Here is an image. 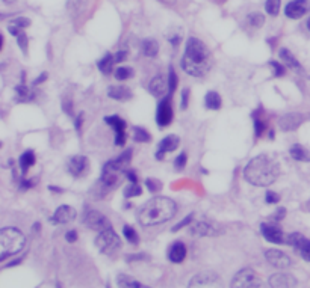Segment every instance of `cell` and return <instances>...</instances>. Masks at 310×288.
Listing matches in <instances>:
<instances>
[{"mask_svg":"<svg viewBox=\"0 0 310 288\" xmlns=\"http://www.w3.org/2000/svg\"><path fill=\"white\" fill-rule=\"evenodd\" d=\"M232 287L235 288H253V287H262V282L259 281L257 273L251 269H244L236 273V276L232 281Z\"/></svg>","mask_w":310,"mask_h":288,"instance_id":"cell-6","label":"cell"},{"mask_svg":"<svg viewBox=\"0 0 310 288\" xmlns=\"http://www.w3.org/2000/svg\"><path fill=\"white\" fill-rule=\"evenodd\" d=\"M118 287H127V288H133V287H136V288H141V287H144V285L139 284L138 281H135V279L130 278V276L120 275V276H118Z\"/></svg>","mask_w":310,"mask_h":288,"instance_id":"cell-34","label":"cell"},{"mask_svg":"<svg viewBox=\"0 0 310 288\" xmlns=\"http://www.w3.org/2000/svg\"><path fill=\"white\" fill-rule=\"evenodd\" d=\"M261 233L264 236L265 240H268L270 243H276V245H286V237L283 234V231L273 225V223H262L261 225Z\"/></svg>","mask_w":310,"mask_h":288,"instance_id":"cell-10","label":"cell"},{"mask_svg":"<svg viewBox=\"0 0 310 288\" xmlns=\"http://www.w3.org/2000/svg\"><path fill=\"white\" fill-rule=\"evenodd\" d=\"M310 11V2L309 0H292L285 8V14L288 18L298 20L304 17Z\"/></svg>","mask_w":310,"mask_h":288,"instance_id":"cell-9","label":"cell"},{"mask_svg":"<svg viewBox=\"0 0 310 288\" xmlns=\"http://www.w3.org/2000/svg\"><path fill=\"white\" fill-rule=\"evenodd\" d=\"M123 234H124V237L127 239V242H129V243H132V245H138L139 237H138L136 231H135V229H133L132 226L126 225V226L123 228Z\"/></svg>","mask_w":310,"mask_h":288,"instance_id":"cell-35","label":"cell"},{"mask_svg":"<svg viewBox=\"0 0 310 288\" xmlns=\"http://www.w3.org/2000/svg\"><path fill=\"white\" fill-rule=\"evenodd\" d=\"M141 48H142V53H144L147 57H154V56L158 54V51H159V45H158V42L154 41V39H151V38L142 41Z\"/></svg>","mask_w":310,"mask_h":288,"instance_id":"cell-28","label":"cell"},{"mask_svg":"<svg viewBox=\"0 0 310 288\" xmlns=\"http://www.w3.org/2000/svg\"><path fill=\"white\" fill-rule=\"evenodd\" d=\"M270 285L274 288H291V287H297V281L294 276L286 275V273H276L270 278Z\"/></svg>","mask_w":310,"mask_h":288,"instance_id":"cell-20","label":"cell"},{"mask_svg":"<svg viewBox=\"0 0 310 288\" xmlns=\"http://www.w3.org/2000/svg\"><path fill=\"white\" fill-rule=\"evenodd\" d=\"M265 9H267V12H268L271 17L279 15V11H280V0H267Z\"/></svg>","mask_w":310,"mask_h":288,"instance_id":"cell-37","label":"cell"},{"mask_svg":"<svg viewBox=\"0 0 310 288\" xmlns=\"http://www.w3.org/2000/svg\"><path fill=\"white\" fill-rule=\"evenodd\" d=\"M265 201H267V204H279L280 196L277 193H274V192H267Z\"/></svg>","mask_w":310,"mask_h":288,"instance_id":"cell-49","label":"cell"},{"mask_svg":"<svg viewBox=\"0 0 310 288\" xmlns=\"http://www.w3.org/2000/svg\"><path fill=\"white\" fill-rule=\"evenodd\" d=\"M26 243V237L17 228H3L0 233V261L18 254Z\"/></svg>","mask_w":310,"mask_h":288,"instance_id":"cell-4","label":"cell"},{"mask_svg":"<svg viewBox=\"0 0 310 288\" xmlns=\"http://www.w3.org/2000/svg\"><path fill=\"white\" fill-rule=\"evenodd\" d=\"M20 263H21V261H20V260H17V261H12V263H9L6 267H12V266H17V264H20Z\"/></svg>","mask_w":310,"mask_h":288,"instance_id":"cell-60","label":"cell"},{"mask_svg":"<svg viewBox=\"0 0 310 288\" xmlns=\"http://www.w3.org/2000/svg\"><path fill=\"white\" fill-rule=\"evenodd\" d=\"M173 120V107H171V100L170 98H164L159 106H158V112H156V121L161 127H167Z\"/></svg>","mask_w":310,"mask_h":288,"instance_id":"cell-13","label":"cell"},{"mask_svg":"<svg viewBox=\"0 0 310 288\" xmlns=\"http://www.w3.org/2000/svg\"><path fill=\"white\" fill-rule=\"evenodd\" d=\"M65 240H67L68 243H74V242L77 240V233L74 231V229H70V231H67V234H65Z\"/></svg>","mask_w":310,"mask_h":288,"instance_id":"cell-50","label":"cell"},{"mask_svg":"<svg viewBox=\"0 0 310 288\" xmlns=\"http://www.w3.org/2000/svg\"><path fill=\"white\" fill-rule=\"evenodd\" d=\"M76 214L77 213H76V210L73 207H70V205H61L55 211L53 217H51V222H55V223H68V222H71V220L76 219Z\"/></svg>","mask_w":310,"mask_h":288,"instance_id":"cell-19","label":"cell"},{"mask_svg":"<svg viewBox=\"0 0 310 288\" xmlns=\"http://www.w3.org/2000/svg\"><path fill=\"white\" fill-rule=\"evenodd\" d=\"M48 190H51V192H58V193H61V192H62V189H59V187H53V186H50V187H48Z\"/></svg>","mask_w":310,"mask_h":288,"instance_id":"cell-59","label":"cell"},{"mask_svg":"<svg viewBox=\"0 0 310 288\" xmlns=\"http://www.w3.org/2000/svg\"><path fill=\"white\" fill-rule=\"evenodd\" d=\"M265 257L268 260V263L277 269H286L292 264L291 258L285 254V252H280L277 249H268L265 252Z\"/></svg>","mask_w":310,"mask_h":288,"instance_id":"cell-14","label":"cell"},{"mask_svg":"<svg viewBox=\"0 0 310 288\" xmlns=\"http://www.w3.org/2000/svg\"><path fill=\"white\" fill-rule=\"evenodd\" d=\"M35 164V154L33 151H24L21 155H20V167H21V172L26 174L29 170V167H32Z\"/></svg>","mask_w":310,"mask_h":288,"instance_id":"cell-29","label":"cell"},{"mask_svg":"<svg viewBox=\"0 0 310 288\" xmlns=\"http://www.w3.org/2000/svg\"><path fill=\"white\" fill-rule=\"evenodd\" d=\"M220 2H221V3H224V2H226V0H220Z\"/></svg>","mask_w":310,"mask_h":288,"instance_id":"cell-62","label":"cell"},{"mask_svg":"<svg viewBox=\"0 0 310 288\" xmlns=\"http://www.w3.org/2000/svg\"><path fill=\"white\" fill-rule=\"evenodd\" d=\"M88 169H89V161L83 155H74L68 160V172L76 178L86 175Z\"/></svg>","mask_w":310,"mask_h":288,"instance_id":"cell-12","label":"cell"},{"mask_svg":"<svg viewBox=\"0 0 310 288\" xmlns=\"http://www.w3.org/2000/svg\"><path fill=\"white\" fill-rule=\"evenodd\" d=\"M301 124H303V117L300 113H288V115H285V117H282L279 121V127L283 132H294Z\"/></svg>","mask_w":310,"mask_h":288,"instance_id":"cell-17","label":"cell"},{"mask_svg":"<svg viewBox=\"0 0 310 288\" xmlns=\"http://www.w3.org/2000/svg\"><path fill=\"white\" fill-rule=\"evenodd\" d=\"M218 276L214 273H201L192 278V281L189 282V287H211V285H217L218 284Z\"/></svg>","mask_w":310,"mask_h":288,"instance_id":"cell-21","label":"cell"},{"mask_svg":"<svg viewBox=\"0 0 310 288\" xmlns=\"http://www.w3.org/2000/svg\"><path fill=\"white\" fill-rule=\"evenodd\" d=\"M270 65L273 67V70H274V76H276V77H282V76H285V67H283L280 62L270 61Z\"/></svg>","mask_w":310,"mask_h":288,"instance_id":"cell-43","label":"cell"},{"mask_svg":"<svg viewBox=\"0 0 310 288\" xmlns=\"http://www.w3.org/2000/svg\"><path fill=\"white\" fill-rule=\"evenodd\" d=\"M17 42H18V45L23 51L27 50V36H26V33L21 32L20 35H17Z\"/></svg>","mask_w":310,"mask_h":288,"instance_id":"cell-47","label":"cell"},{"mask_svg":"<svg viewBox=\"0 0 310 288\" xmlns=\"http://www.w3.org/2000/svg\"><path fill=\"white\" fill-rule=\"evenodd\" d=\"M191 234L200 237H217L221 233L218 231L217 226H214L209 222H197L191 226Z\"/></svg>","mask_w":310,"mask_h":288,"instance_id":"cell-15","label":"cell"},{"mask_svg":"<svg viewBox=\"0 0 310 288\" xmlns=\"http://www.w3.org/2000/svg\"><path fill=\"white\" fill-rule=\"evenodd\" d=\"M285 216H286V208L285 207H279V210L271 216V219L276 220V222H280V220L285 219Z\"/></svg>","mask_w":310,"mask_h":288,"instance_id":"cell-48","label":"cell"},{"mask_svg":"<svg viewBox=\"0 0 310 288\" xmlns=\"http://www.w3.org/2000/svg\"><path fill=\"white\" fill-rule=\"evenodd\" d=\"M62 106H64V110H65V113H68V115H73V104H71L68 100H64Z\"/></svg>","mask_w":310,"mask_h":288,"instance_id":"cell-53","label":"cell"},{"mask_svg":"<svg viewBox=\"0 0 310 288\" xmlns=\"http://www.w3.org/2000/svg\"><path fill=\"white\" fill-rule=\"evenodd\" d=\"M248 23L253 27H262L264 23H265V17L261 12H253V14L248 15Z\"/></svg>","mask_w":310,"mask_h":288,"instance_id":"cell-36","label":"cell"},{"mask_svg":"<svg viewBox=\"0 0 310 288\" xmlns=\"http://www.w3.org/2000/svg\"><path fill=\"white\" fill-rule=\"evenodd\" d=\"M212 67V54L203 41L198 38H189L186 42L185 54L182 59V68L186 74L201 77Z\"/></svg>","mask_w":310,"mask_h":288,"instance_id":"cell-1","label":"cell"},{"mask_svg":"<svg viewBox=\"0 0 310 288\" xmlns=\"http://www.w3.org/2000/svg\"><path fill=\"white\" fill-rule=\"evenodd\" d=\"M280 59H282L291 70L301 71V65H300V62L295 59V56H294L288 48H282V50H280Z\"/></svg>","mask_w":310,"mask_h":288,"instance_id":"cell-25","label":"cell"},{"mask_svg":"<svg viewBox=\"0 0 310 288\" xmlns=\"http://www.w3.org/2000/svg\"><path fill=\"white\" fill-rule=\"evenodd\" d=\"M186 160H188L186 154L182 152V154L176 158V161H174V167H176V169H183V167L186 166Z\"/></svg>","mask_w":310,"mask_h":288,"instance_id":"cell-45","label":"cell"},{"mask_svg":"<svg viewBox=\"0 0 310 288\" xmlns=\"http://www.w3.org/2000/svg\"><path fill=\"white\" fill-rule=\"evenodd\" d=\"M15 94H17V101L20 103H24V101H30L33 98V94L26 88V85H18L15 88Z\"/></svg>","mask_w":310,"mask_h":288,"instance_id":"cell-32","label":"cell"},{"mask_svg":"<svg viewBox=\"0 0 310 288\" xmlns=\"http://www.w3.org/2000/svg\"><path fill=\"white\" fill-rule=\"evenodd\" d=\"M188 103H189V89L185 88V89L182 91V101H180V107H182V110L188 109Z\"/></svg>","mask_w":310,"mask_h":288,"instance_id":"cell-46","label":"cell"},{"mask_svg":"<svg viewBox=\"0 0 310 288\" xmlns=\"http://www.w3.org/2000/svg\"><path fill=\"white\" fill-rule=\"evenodd\" d=\"M145 187L148 189V192L156 193V192L162 190V183L159 180H154V178H147L145 180Z\"/></svg>","mask_w":310,"mask_h":288,"instance_id":"cell-40","label":"cell"},{"mask_svg":"<svg viewBox=\"0 0 310 288\" xmlns=\"http://www.w3.org/2000/svg\"><path fill=\"white\" fill-rule=\"evenodd\" d=\"M168 86H170V95L176 91L177 88V74L174 73V68L170 67V73H168Z\"/></svg>","mask_w":310,"mask_h":288,"instance_id":"cell-41","label":"cell"},{"mask_svg":"<svg viewBox=\"0 0 310 288\" xmlns=\"http://www.w3.org/2000/svg\"><path fill=\"white\" fill-rule=\"evenodd\" d=\"M132 135H133V141L135 142H139V144H144V142H150L151 141L150 133L145 129H141V127H133L132 129Z\"/></svg>","mask_w":310,"mask_h":288,"instance_id":"cell-30","label":"cell"},{"mask_svg":"<svg viewBox=\"0 0 310 288\" xmlns=\"http://www.w3.org/2000/svg\"><path fill=\"white\" fill-rule=\"evenodd\" d=\"M126 177L129 178L130 183H138V177H136V174H135L133 170H127L126 172Z\"/></svg>","mask_w":310,"mask_h":288,"instance_id":"cell-54","label":"cell"},{"mask_svg":"<svg viewBox=\"0 0 310 288\" xmlns=\"http://www.w3.org/2000/svg\"><path fill=\"white\" fill-rule=\"evenodd\" d=\"M279 166L267 155H257L254 157L245 167L244 175L245 180L257 187H267L271 186L279 177Z\"/></svg>","mask_w":310,"mask_h":288,"instance_id":"cell-3","label":"cell"},{"mask_svg":"<svg viewBox=\"0 0 310 288\" xmlns=\"http://www.w3.org/2000/svg\"><path fill=\"white\" fill-rule=\"evenodd\" d=\"M82 118H83V115L80 113L79 117L76 118V121H74V126H76V130H77V132H80V127H82Z\"/></svg>","mask_w":310,"mask_h":288,"instance_id":"cell-58","label":"cell"},{"mask_svg":"<svg viewBox=\"0 0 310 288\" xmlns=\"http://www.w3.org/2000/svg\"><path fill=\"white\" fill-rule=\"evenodd\" d=\"M141 193H142V189L138 186V183H130V184L124 189V196H126V198L139 196Z\"/></svg>","mask_w":310,"mask_h":288,"instance_id":"cell-39","label":"cell"},{"mask_svg":"<svg viewBox=\"0 0 310 288\" xmlns=\"http://www.w3.org/2000/svg\"><path fill=\"white\" fill-rule=\"evenodd\" d=\"M307 26H309V30H310V18H309V21H307Z\"/></svg>","mask_w":310,"mask_h":288,"instance_id":"cell-61","label":"cell"},{"mask_svg":"<svg viewBox=\"0 0 310 288\" xmlns=\"http://www.w3.org/2000/svg\"><path fill=\"white\" fill-rule=\"evenodd\" d=\"M30 26V20L29 18H26V17H18V18H15V20H12L9 24H8V32L11 33V35H14V36H17V35H20L26 27H29Z\"/></svg>","mask_w":310,"mask_h":288,"instance_id":"cell-24","label":"cell"},{"mask_svg":"<svg viewBox=\"0 0 310 288\" xmlns=\"http://www.w3.org/2000/svg\"><path fill=\"white\" fill-rule=\"evenodd\" d=\"M105 123L108 126H111L115 132V145L123 146L126 144V123L117 117V115H112V117H106Z\"/></svg>","mask_w":310,"mask_h":288,"instance_id":"cell-11","label":"cell"},{"mask_svg":"<svg viewBox=\"0 0 310 288\" xmlns=\"http://www.w3.org/2000/svg\"><path fill=\"white\" fill-rule=\"evenodd\" d=\"M177 205L173 199L165 196H156L144 204L139 211L138 220L142 226H153L164 223L174 217Z\"/></svg>","mask_w":310,"mask_h":288,"instance_id":"cell-2","label":"cell"},{"mask_svg":"<svg viewBox=\"0 0 310 288\" xmlns=\"http://www.w3.org/2000/svg\"><path fill=\"white\" fill-rule=\"evenodd\" d=\"M121 239L118 237V234L114 231V229H106V231H101L98 234V237L95 239V246L98 248V251L105 255H114L121 249Z\"/></svg>","mask_w":310,"mask_h":288,"instance_id":"cell-5","label":"cell"},{"mask_svg":"<svg viewBox=\"0 0 310 288\" xmlns=\"http://www.w3.org/2000/svg\"><path fill=\"white\" fill-rule=\"evenodd\" d=\"M108 95L117 101H127L132 98V91L127 86H111L108 89Z\"/></svg>","mask_w":310,"mask_h":288,"instance_id":"cell-22","label":"cell"},{"mask_svg":"<svg viewBox=\"0 0 310 288\" xmlns=\"http://www.w3.org/2000/svg\"><path fill=\"white\" fill-rule=\"evenodd\" d=\"M85 3H86V0H68L67 9L71 15H77L79 12H82Z\"/></svg>","mask_w":310,"mask_h":288,"instance_id":"cell-33","label":"cell"},{"mask_svg":"<svg viewBox=\"0 0 310 288\" xmlns=\"http://www.w3.org/2000/svg\"><path fill=\"white\" fill-rule=\"evenodd\" d=\"M180 35H174V36H171V38H168V41L174 45V47H177L179 45V42H180Z\"/></svg>","mask_w":310,"mask_h":288,"instance_id":"cell-57","label":"cell"},{"mask_svg":"<svg viewBox=\"0 0 310 288\" xmlns=\"http://www.w3.org/2000/svg\"><path fill=\"white\" fill-rule=\"evenodd\" d=\"M291 155H292V158H295L298 161H309L310 160V154L300 145H294L291 148Z\"/></svg>","mask_w":310,"mask_h":288,"instance_id":"cell-31","label":"cell"},{"mask_svg":"<svg viewBox=\"0 0 310 288\" xmlns=\"http://www.w3.org/2000/svg\"><path fill=\"white\" fill-rule=\"evenodd\" d=\"M114 57H115V64H117V62H124V59L127 57V51H126V50H120Z\"/></svg>","mask_w":310,"mask_h":288,"instance_id":"cell-51","label":"cell"},{"mask_svg":"<svg viewBox=\"0 0 310 288\" xmlns=\"http://www.w3.org/2000/svg\"><path fill=\"white\" fill-rule=\"evenodd\" d=\"M114 64H115V57L112 54H106L105 57H103V59L98 61L97 67H98V70L103 74H111L112 68H114Z\"/></svg>","mask_w":310,"mask_h":288,"instance_id":"cell-27","label":"cell"},{"mask_svg":"<svg viewBox=\"0 0 310 288\" xmlns=\"http://www.w3.org/2000/svg\"><path fill=\"white\" fill-rule=\"evenodd\" d=\"M192 220H194V214H189V216H188V217H185L182 222H179L177 225H174V226H173V231L176 233V231H179V229H182V228L188 226Z\"/></svg>","mask_w":310,"mask_h":288,"instance_id":"cell-44","label":"cell"},{"mask_svg":"<svg viewBox=\"0 0 310 288\" xmlns=\"http://www.w3.org/2000/svg\"><path fill=\"white\" fill-rule=\"evenodd\" d=\"M83 222H85V225L88 228L94 229V231H98V233L106 231V229H111L112 228L109 219L105 214H103V213L97 211V210H89L85 214V220Z\"/></svg>","mask_w":310,"mask_h":288,"instance_id":"cell-7","label":"cell"},{"mask_svg":"<svg viewBox=\"0 0 310 288\" xmlns=\"http://www.w3.org/2000/svg\"><path fill=\"white\" fill-rule=\"evenodd\" d=\"M179 144H180V139H179V136H176V135H170V136L164 138V139L159 142L158 152H156V158H158V160H164L165 152H171V151L177 149Z\"/></svg>","mask_w":310,"mask_h":288,"instance_id":"cell-16","label":"cell"},{"mask_svg":"<svg viewBox=\"0 0 310 288\" xmlns=\"http://www.w3.org/2000/svg\"><path fill=\"white\" fill-rule=\"evenodd\" d=\"M47 77H48V74H47V73H42V74H41L38 79H35V80H33V86H38V85H41L42 82H45V80H47Z\"/></svg>","mask_w":310,"mask_h":288,"instance_id":"cell-55","label":"cell"},{"mask_svg":"<svg viewBox=\"0 0 310 288\" xmlns=\"http://www.w3.org/2000/svg\"><path fill=\"white\" fill-rule=\"evenodd\" d=\"M204 106L208 107L209 110H218L221 107V97H220V94H217L214 91L206 94V97H204Z\"/></svg>","mask_w":310,"mask_h":288,"instance_id":"cell-26","label":"cell"},{"mask_svg":"<svg viewBox=\"0 0 310 288\" xmlns=\"http://www.w3.org/2000/svg\"><path fill=\"white\" fill-rule=\"evenodd\" d=\"M148 91H150L151 95L161 98V97H164L167 94V91H170V86H168V82L165 80V77L158 74L156 77H153V80L150 82Z\"/></svg>","mask_w":310,"mask_h":288,"instance_id":"cell-18","label":"cell"},{"mask_svg":"<svg viewBox=\"0 0 310 288\" xmlns=\"http://www.w3.org/2000/svg\"><path fill=\"white\" fill-rule=\"evenodd\" d=\"M185 257H186V246L182 243V242H176L173 246H171V249H170V252H168V258H170V261H173V263H182L183 260H185Z\"/></svg>","mask_w":310,"mask_h":288,"instance_id":"cell-23","label":"cell"},{"mask_svg":"<svg viewBox=\"0 0 310 288\" xmlns=\"http://www.w3.org/2000/svg\"><path fill=\"white\" fill-rule=\"evenodd\" d=\"M133 76V70L129 67H120L115 70V79L117 80H127Z\"/></svg>","mask_w":310,"mask_h":288,"instance_id":"cell-38","label":"cell"},{"mask_svg":"<svg viewBox=\"0 0 310 288\" xmlns=\"http://www.w3.org/2000/svg\"><path fill=\"white\" fill-rule=\"evenodd\" d=\"M267 130V124L264 123V121H261V120H254V132H256V136L257 138H261L262 135H264V132Z\"/></svg>","mask_w":310,"mask_h":288,"instance_id":"cell-42","label":"cell"},{"mask_svg":"<svg viewBox=\"0 0 310 288\" xmlns=\"http://www.w3.org/2000/svg\"><path fill=\"white\" fill-rule=\"evenodd\" d=\"M158 2H161L162 5H165V6H176V3H177V0H158Z\"/></svg>","mask_w":310,"mask_h":288,"instance_id":"cell-56","label":"cell"},{"mask_svg":"<svg viewBox=\"0 0 310 288\" xmlns=\"http://www.w3.org/2000/svg\"><path fill=\"white\" fill-rule=\"evenodd\" d=\"M38 183H36V180L33 178V180H24L23 183H21V189H24V190H27V189H30V187H33V186H36Z\"/></svg>","mask_w":310,"mask_h":288,"instance_id":"cell-52","label":"cell"},{"mask_svg":"<svg viewBox=\"0 0 310 288\" xmlns=\"http://www.w3.org/2000/svg\"><path fill=\"white\" fill-rule=\"evenodd\" d=\"M286 245H291L306 261H310V240L304 236L294 233L286 237Z\"/></svg>","mask_w":310,"mask_h":288,"instance_id":"cell-8","label":"cell"}]
</instances>
